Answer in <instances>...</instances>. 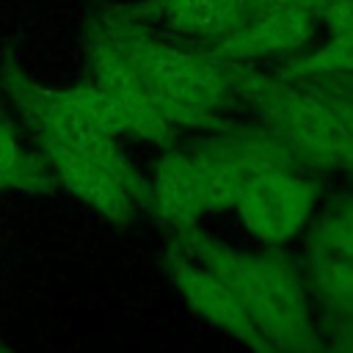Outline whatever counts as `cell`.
<instances>
[{
  "mask_svg": "<svg viewBox=\"0 0 353 353\" xmlns=\"http://www.w3.org/2000/svg\"><path fill=\"white\" fill-rule=\"evenodd\" d=\"M334 0H251V11L259 8H281V11H312L323 14Z\"/></svg>",
  "mask_w": 353,
  "mask_h": 353,
  "instance_id": "8fae6325",
  "label": "cell"
},
{
  "mask_svg": "<svg viewBox=\"0 0 353 353\" xmlns=\"http://www.w3.org/2000/svg\"><path fill=\"white\" fill-rule=\"evenodd\" d=\"M33 138L39 146V157L52 179L61 182L74 199L97 210L102 218L124 223L143 201H149V182L121 152L94 154L50 135Z\"/></svg>",
  "mask_w": 353,
  "mask_h": 353,
  "instance_id": "3957f363",
  "label": "cell"
},
{
  "mask_svg": "<svg viewBox=\"0 0 353 353\" xmlns=\"http://www.w3.org/2000/svg\"><path fill=\"white\" fill-rule=\"evenodd\" d=\"M55 179L36 154H25L17 130L0 119V188H28L44 190Z\"/></svg>",
  "mask_w": 353,
  "mask_h": 353,
  "instance_id": "9c48e42d",
  "label": "cell"
},
{
  "mask_svg": "<svg viewBox=\"0 0 353 353\" xmlns=\"http://www.w3.org/2000/svg\"><path fill=\"white\" fill-rule=\"evenodd\" d=\"M113 11L149 28L154 25L179 36L212 41L234 30L251 14V0H138L116 6Z\"/></svg>",
  "mask_w": 353,
  "mask_h": 353,
  "instance_id": "52a82bcc",
  "label": "cell"
},
{
  "mask_svg": "<svg viewBox=\"0 0 353 353\" xmlns=\"http://www.w3.org/2000/svg\"><path fill=\"white\" fill-rule=\"evenodd\" d=\"M0 88L33 135H50L94 154L121 152L116 138L124 135V119L94 83L52 88L30 80L19 66L6 63L0 69Z\"/></svg>",
  "mask_w": 353,
  "mask_h": 353,
  "instance_id": "7a4b0ae2",
  "label": "cell"
},
{
  "mask_svg": "<svg viewBox=\"0 0 353 353\" xmlns=\"http://www.w3.org/2000/svg\"><path fill=\"white\" fill-rule=\"evenodd\" d=\"M165 270L171 276V284L182 295V301L196 314H201L207 323L218 325L221 331L248 342L251 347L268 353L265 334L256 328V323L251 320V314L245 312L240 298L229 290V284L223 279H218L210 268L196 262L174 240L168 243V251H165Z\"/></svg>",
  "mask_w": 353,
  "mask_h": 353,
  "instance_id": "5b68a950",
  "label": "cell"
},
{
  "mask_svg": "<svg viewBox=\"0 0 353 353\" xmlns=\"http://www.w3.org/2000/svg\"><path fill=\"white\" fill-rule=\"evenodd\" d=\"M303 196V185L292 179L287 168H276L248 182L237 199V207L256 234L273 237L292 226L301 212Z\"/></svg>",
  "mask_w": 353,
  "mask_h": 353,
  "instance_id": "ba28073f",
  "label": "cell"
},
{
  "mask_svg": "<svg viewBox=\"0 0 353 353\" xmlns=\"http://www.w3.org/2000/svg\"><path fill=\"white\" fill-rule=\"evenodd\" d=\"M320 19H323L334 33L353 30V0H334V3L320 14Z\"/></svg>",
  "mask_w": 353,
  "mask_h": 353,
  "instance_id": "30bf717a",
  "label": "cell"
},
{
  "mask_svg": "<svg viewBox=\"0 0 353 353\" xmlns=\"http://www.w3.org/2000/svg\"><path fill=\"white\" fill-rule=\"evenodd\" d=\"M102 22L176 130H201L218 121V110L234 94L226 61L212 58L201 47L160 39L149 25L127 19L113 8L105 11Z\"/></svg>",
  "mask_w": 353,
  "mask_h": 353,
  "instance_id": "6da1fadb",
  "label": "cell"
},
{
  "mask_svg": "<svg viewBox=\"0 0 353 353\" xmlns=\"http://www.w3.org/2000/svg\"><path fill=\"white\" fill-rule=\"evenodd\" d=\"M85 58L91 66V83L119 108L124 119V135L143 138L152 143H171L176 127L165 119L163 108L132 69L121 47L113 41L102 19H94L85 33Z\"/></svg>",
  "mask_w": 353,
  "mask_h": 353,
  "instance_id": "277c9868",
  "label": "cell"
},
{
  "mask_svg": "<svg viewBox=\"0 0 353 353\" xmlns=\"http://www.w3.org/2000/svg\"><path fill=\"white\" fill-rule=\"evenodd\" d=\"M320 22V14L312 11L259 8L251 11L234 30L223 33L221 39L201 41V50L226 63H248L306 44Z\"/></svg>",
  "mask_w": 353,
  "mask_h": 353,
  "instance_id": "8992f818",
  "label": "cell"
},
{
  "mask_svg": "<svg viewBox=\"0 0 353 353\" xmlns=\"http://www.w3.org/2000/svg\"><path fill=\"white\" fill-rule=\"evenodd\" d=\"M0 353H8V350H6V345H3V342H0Z\"/></svg>",
  "mask_w": 353,
  "mask_h": 353,
  "instance_id": "7c38bea8",
  "label": "cell"
}]
</instances>
